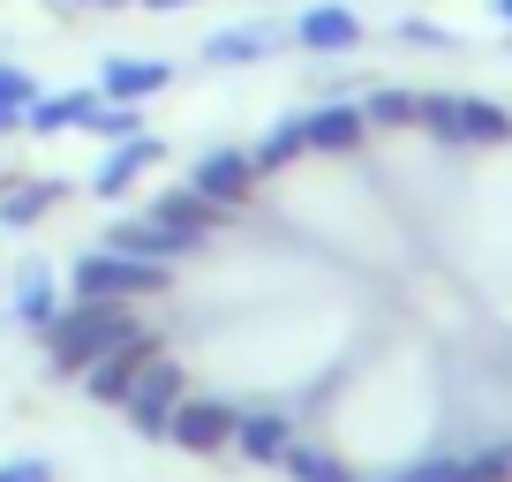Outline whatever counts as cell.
Masks as SVG:
<instances>
[{
	"instance_id": "obj_16",
	"label": "cell",
	"mask_w": 512,
	"mask_h": 482,
	"mask_svg": "<svg viewBox=\"0 0 512 482\" xmlns=\"http://www.w3.org/2000/svg\"><path fill=\"white\" fill-rule=\"evenodd\" d=\"M151 219H159V226H174V234H189L196 249H204V241H211V226H219L226 211H219V204H204V196H196L189 181H181V189L151 196Z\"/></svg>"
},
{
	"instance_id": "obj_15",
	"label": "cell",
	"mask_w": 512,
	"mask_h": 482,
	"mask_svg": "<svg viewBox=\"0 0 512 482\" xmlns=\"http://www.w3.org/2000/svg\"><path fill=\"white\" fill-rule=\"evenodd\" d=\"M68 196V181H46V174H8L0 181V226H38L53 204Z\"/></svg>"
},
{
	"instance_id": "obj_9",
	"label": "cell",
	"mask_w": 512,
	"mask_h": 482,
	"mask_svg": "<svg viewBox=\"0 0 512 482\" xmlns=\"http://www.w3.org/2000/svg\"><path fill=\"white\" fill-rule=\"evenodd\" d=\"M166 159V144L151 129H136V136H121V144H106V159L91 166V196H128L136 189V174H151V166Z\"/></svg>"
},
{
	"instance_id": "obj_32",
	"label": "cell",
	"mask_w": 512,
	"mask_h": 482,
	"mask_svg": "<svg viewBox=\"0 0 512 482\" xmlns=\"http://www.w3.org/2000/svg\"><path fill=\"white\" fill-rule=\"evenodd\" d=\"M106 8H113V0H106Z\"/></svg>"
},
{
	"instance_id": "obj_13",
	"label": "cell",
	"mask_w": 512,
	"mask_h": 482,
	"mask_svg": "<svg viewBox=\"0 0 512 482\" xmlns=\"http://www.w3.org/2000/svg\"><path fill=\"white\" fill-rule=\"evenodd\" d=\"M302 121H309V151H324V159H347V151H362V136H369L362 106H347V98H324V106H309Z\"/></svg>"
},
{
	"instance_id": "obj_24",
	"label": "cell",
	"mask_w": 512,
	"mask_h": 482,
	"mask_svg": "<svg viewBox=\"0 0 512 482\" xmlns=\"http://www.w3.org/2000/svg\"><path fill=\"white\" fill-rule=\"evenodd\" d=\"M31 98H38V76H31V68H23V61H8V53H0V106H31Z\"/></svg>"
},
{
	"instance_id": "obj_27",
	"label": "cell",
	"mask_w": 512,
	"mask_h": 482,
	"mask_svg": "<svg viewBox=\"0 0 512 482\" xmlns=\"http://www.w3.org/2000/svg\"><path fill=\"white\" fill-rule=\"evenodd\" d=\"M16 129H23V113H16V106H0V136H16Z\"/></svg>"
},
{
	"instance_id": "obj_25",
	"label": "cell",
	"mask_w": 512,
	"mask_h": 482,
	"mask_svg": "<svg viewBox=\"0 0 512 482\" xmlns=\"http://www.w3.org/2000/svg\"><path fill=\"white\" fill-rule=\"evenodd\" d=\"M392 31H400V46H437V53H445V46H452V31H437V23H422V16H407V23H392Z\"/></svg>"
},
{
	"instance_id": "obj_22",
	"label": "cell",
	"mask_w": 512,
	"mask_h": 482,
	"mask_svg": "<svg viewBox=\"0 0 512 482\" xmlns=\"http://www.w3.org/2000/svg\"><path fill=\"white\" fill-rule=\"evenodd\" d=\"M445 482H512V445H482V452H460L445 467Z\"/></svg>"
},
{
	"instance_id": "obj_2",
	"label": "cell",
	"mask_w": 512,
	"mask_h": 482,
	"mask_svg": "<svg viewBox=\"0 0 512 482\" xmlns=\"http://www.w3.org/2000/svg\"><path fill=\"white\" fill-rule=\"evenodd\" d=\"M174 287V264H151V257H121V249H83L68 264V302H159Z\"/></svg>"
},
{
	"instance_id": "obj_12",
	"label": "cell",
	"mask_w": 512,
	"mask_h": 482,
	"mask_svg": "<svg viewBox=\"0 0 512 482\" xmlns=\"http://www.w3.org/2000/svg\"><path fill=\"white\" fill-rule=\"evenodd\" d=\"M287 445H294V422L279 415V407H249V415H234V445L226 452H241V460H256V467H279Z\"/></svg>"
},
{
	"instance_id": "obj_17",
	"label": "cell",
	"mask_w": 512,
	"mask_h": 482,
	"mask_svg": "<svg viewBox=\"0 0 512 482\" xmlns=\"http://www.w3.org/2000/svg\"><path fill=\"white\" fill-rule=\"evenodd\" d=\"M91 106H98V91H38L31 106H23V129L31 136H61V129H83L91 121Z\"/></svg>"
},
{
	"instance_id": "obj_6",
	"label": "cell",
	"mask_w": 512,
	"mask_h": 482,
	"mask_svg": "<svg viewBox=\"0 0 512 482\" xmlns=\"http://www.w3.org/2000/svg\"><path fill=\"white\" fill-rule=\"evenodd\" d=\"M234 415H241V407L204 400V392H181L174 422H166V445H181V452H196V460H211V452L234 445Z\"/></svg>"
},
{
	"instance_id": "obj_18",
	"label": "cell",
	"mask_w": 512,
	"mask_h": 482,
	"mask_svg": "<svg viewBox=\"0 0 512 482\" xmlns=\"http://www.w3.org/2000/svg\"><path fill=\"white\" fill-rule=\"evenodd\" d=\"M287 46V31L279 23H234V31H219L204 46V61H219V68H234V61H264V53H279Z\"/></svg>"
},
{
	"instance_id": "obj_19",
	"label": "cell",
	"mask_w": 512,
	"mask_h": 482,
	"mask_svg": "<svg viewBox=\"0 0 512 482\" xmlns=\"http://www.w3.org/2000/svg\"><path fill=\"white\" fill-rule=\"evenodd\" d=\"M249 159H256V174H279V166L309 159V121H302V113H287V121H279V129L249 151Z\"/></svg>"
},
{
	"instance_id": "obj_31",
	"label": "cell",
	"mask_w": 512,
	"mask_h": 482,
	"mask_svg": "<svg viewBox=\"0 0 512 482\" xmlns=\"http://www.w3.org/2000/svg\"><path fill=\"white\" fill-rule=\"evenodd\" d=\"M68 8H76V0H68Z\"/></svg>"
},
{
	"instance_id": "obj_26",
	"label": "cell",
	"mask_w": 512,
	"mask_h": 482,
	"mask_svg": "<svg viewBox=\"0 0 512 482\" xmlns=\"http://www.w3.org/2000/svg\"><path fill=\"white\" fill-rule=\"evenodd\" d=\"M0 482H53V460L23 452V460H0Z\"/></svg>"
},
{
	"instance_id": "obj_1",
	"label": "cell",
	"mask_w": 512,
	"mask_h": 482,
	"mask_svg": "<svg viewBox=\"0 0 512 482\" xmlns=\"http://www.w3.org/2000/svg\"><path fill=\"white\" fill-rule=\"evenodd\" d=\"M136 302H61V317L46 324V370L53 377H83L106 347H121L136 332Z\"/></svg>"
},
{
	"instance_id": "obj_5",
	"label": "cell",
	"mask_w": 512,
	"mask_h": 482,
	"mask_svg": "<svg viewBox=\"0 0 512 482\" xmlns=\"http://www.w3.org/2000/svg\"><path fill=\"white\" fill-rule=\"evenodd\" d=\"M256 159L249 151H234V144H219V151H204V159H189V189L204 196V204H219V211H241L256 196Z\"/></svg>"
},
{
	"instance_id": "obj_8",
	"label": "cell",
	"mask_w": 512,
	"mask_h": 482,
	"mask_svg": "<svg viewBox=\"0 0 512 482\" xmlns=\"http://www.w3.org/2000/svg\"><path fill=\"white\" fill-rule=\"evenodd\" d=\"M106 249H121V257H151V264H181L196 257V241L174 234V226H159L151 211H121V219L106 226Z\"/></svg>"
},
{
	"instance_id": "obj_7",
	"label": "cell",
	"mask_w": 512,
	"mask_h": 482,
	"mask_svg": "<svg viewBox=\"0 0 512 482\" xmlns=\"http://www.w3.org/2000/svg\"><path fill=\"white\" fill-rule=\"evenodd\" d=\"M151 354H159V332H151V324H136L121 347H106L91 370H83V392H91L98 407H121V400H128V385H136V370H144Z\"/></svg>"
},
{
	"instance_id": "obj_4",
	"label": "cell",
	"mask_w": 512,
	"mask_h": 482,
	"mask_svg": "<svg viewBox=\"0 0 512 482\" xmlns=\"http://www.w3.org/2000/svg\"><path fill=\"white\" fill-rule=\"evenodd\" d=\"M181 392H189V370H181L174 354H151L144 370H136V385H128V400H121V415H128V430L136 437H166V422H174V407H181Z\"/></svg>"
},
{
	"instance_id": "obj_10",
	"label": "cell",
	"mask_w": 512,
	"mask_h": 482,
	"mask_svg": "<svg viewBox=\"0 0 512 482\" xmlns=\"http://www.w3.org/2000/svg\"><path fill=\"white\" fill-rule=\"evenodd\" d=\"M166 83H174V68H166L159 53H113V61L98 68V98H121V106H144Z\"/></svg>"
},
{
	"instance_id": "obj_28",
	"label": "cell",
	"mask_w": 512,
	"mask_h": 482,
	"mask_svg": "<svg viewBox=\"0 0 512 482\" xmlns=\"http://www.w3.org/2000/svg\"><path fill=\"white\" fill-rule=\"evenodd\" d=\"M377 482H415V467H400V475H377Z\"/></svg>"
},
{
	"instance_id": "obj_11",
	"label": "cell",
	"mask_w": 512,
	"mask_h": 482,
	"mask_svg": "<svg viewBox=\"0 0 512 482\" xmlns=\"http://www.w3.org/2000/svg\"><path fill=\"white\" fill-rule=\"evenodd\" d=\"M287 38H294V46H309V53H354V46H362V16L339 8V0H317V8L294 16Z\"/></svg>"
},
{
	"instance_id": "obj_29",
	"label": "cell",
	"mask_w": 512,
	"mask_h": 482,
	"mask_svg": "<svg viewBox=\"0 0 512 482\" xmlns=\"http://www.w3.org/2000/svg\"><path fill=\"white\" fill-rule=\"evenodd\" d=\"M144 8H189V0H144Z\"/></svg>"
},
{
	"instance_id": "obj_30",
	"label": "cell",
	"mask_w": 512,
	"mask_h": 482,
	"mask_svg": "<svg viewBox=\"0 0 512 482\" xmlns=\"http://www.w3.org/2000/svg\"><path fill=\"white\" fill-rule=\"evenodd\" d=\"M490 8H497V16H505V23H512V0H490Z\"/></svg>"
},
{
	"instance_id": "obj_14",
	"label": "cell",
	"mask_w": 512,
	"mask_h": 482,
	"mask_svg": "<svg viewBox=\"0 0 512 482\" xmlns=\"http://www.w3.org/2000/svg\"><path fill=\"white\" fill-rule=\"evenodd\" d=\"M53 317H61V279H53L46 264H23V272H16V294H8V324L46 332Z\"/></svg>"
},
{
	"instance_id": "obj_20",
	"label": "cell",
	"mask_w": 512,
	"mask_h": 482,
	"mask_svg": "<svg viewBox=\"0 0 512 482\" xmlns=\"http://www.w3.org/2000/svg\"><path fill=\"white\" fill-rule=\"evenodd\" d=\"M279 467H287L294 482H362L347 460H339V452H324V445H302V437L287 445V460H279Z\"/></svg>"
},
{
	"instance_id": "obj_23",
	"label": "cell",
	"mask_w": 512,
	"mask_h": 482,
	"mask_svg": "<svg viewBox=\"0 0 512 482\" xmlns=\"http://www.w3.org/2000/svg\"><path fill=\"white\" fill-rule=\"evenodd\" d=\"M83 129H91V136H106V144H121V136H136V129H144V113H136V106H121V98H98Z\"/></svg>"
},
{
	"instance_id": "obj_21",
	"label": "cell",
	"mask_w": 512,
	"mask_h": 482,
	"mask_svg": "<svg viewBox=\"0 0 512 482\" xmlns=\"http://www.w3.org/2000/svg\"><path fill=\"white\" fill-rule=\"evenodd\" d=\"M362 121H369V136H392V129H415V91H400V83H384V91H369L362 98Z\"/></svg>"
},
{
	"instance_id": "obj_3",
	"label": "cell",
	"mask_w": 512,
	"mask_h": 482,
	"mask_svg": "<svg viewBox=\"0 0 512 482\" xmlns=\"http://www.w3.org/2000/svg\"><path fill=\"white\" fill-rule=\"evenodd\" d=\"M415 129L452 151H482L512 136V113L490 106V98H460V91H415Z\"/></svg>"
}]
</instances>
